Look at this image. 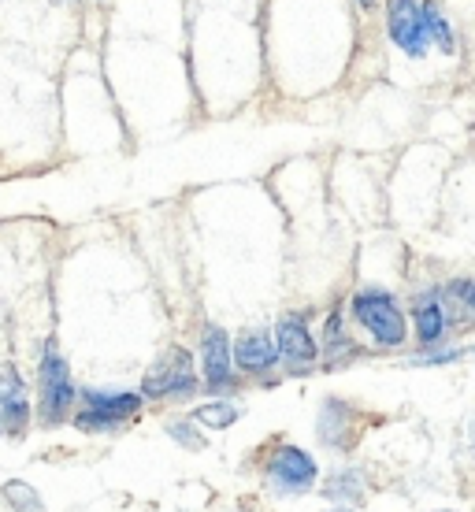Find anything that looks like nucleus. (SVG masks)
<instances>
[{"label": "nucleus", "mask_w": 475, "mask_h": 512, "mask_svg": "<svg viewBox=\"0 0 475 512\" xmlns=\"http://www.w3.org/2000/svg\"><path fill=\"white\" fill-rule=\"evenodd\" d=\"M353 316L372 331V338L379 342V346H401L405 334H409V327H405V312H401L398 301L386 294V290H364V294H357V301H353Z\"/></svg>", "instance_id": "obj_1"}, {"label": "nucleus", "mask_w": 475, "mask_h": 512, "mask_svg": "<svg viewBox=\"0 0 475 512\" xmlns=\"http://www.w3.org/2000/svg\"><path fill=\"white\" fill-rule=\"evenodd\" d=\"M193 390H197L193 357L179 346H171L164 357H156V364L145 372V383H142L145 397H175V394H193Z\"/></svg>", "instance_id": "obj_2"}, {"label": "nucleus", "mask_w": 475, "mask_h": 512, "mask_svg": "<svg viewBox=\"0 0 475 512\" xmlns=\"http://www.w3.org/2000/svg\"><path fill=\"white\" fill-rule=\"evenodd\" d=\"M71 405H75V383L67 372V360L56 353V346H49L41 357V420L60 423Z\"/></svg>", "instance_id": "obj_3"}, {"label": "nucleus", "mask_w": 475, "mask_h": 512, "mask_svg": "<svg viewBox=\"0 0 475 512\" xmlns=\"http://www.w3.org/2000/svg\"><path fill=\"white\" fill-rule=\"evenodd\" d=\"M268 479H271V487L290 490V494H297V490H309L312 483H316V461H312L305 449L283 446L275 457H271Z\"/></svg>", "instance_id": "obj_4"}, {"label": "nucleus", "mask_w": 475, "mask_h": 512, "mask_svg": "<svg viewBox=\"0 0 475 512\" xmlns=\"http://www.w3.org/2000/svg\"><path fill=\"white\" fill-rule=\"evenodd\" d=\"M386 26H390L394 45L405 49L409 56H424L427 52L424 19H420V4L416 0H390L386 4Z\"/></svg>", "instance_id": "obj_5"}, {"label": "nucleus", "mask_w": 475, "mask_h": 512, "mask_svg": "<svg viewBox=\"0 0 475 512\" xmlns=\"http://www.w3.org/2000/svg\"><path fill=\"white\" fill-rule=\"evenodd\" d=\"M275 353H283L290 364H312L316 360V342L309 334V323L297 312H286L279 327H275Z\"/></svg>", "instance_id": "obj_6"}, {"label": "nucleus", "mask_w": 475, "mask_h": 512, "mask_svg": "<svg viewBox=\"0 0 475 512\" xmlns=\"http://www.w3.org/2000/svg\"><path fill=\"white\" fill-rule=\"evenodd\" d=\"M201 357H205V379L212 386H227L231 383V338L219 327H205V338H201Z\"/></svg>", "instance_id": "obj_7"}, {"label": "nucleus", "mask_w": 475, "mask_h": 512, "mask_svg": "<svg viewBox=\"0 0 475 512\" xmlns=\"http://www.w3.org/2000/svg\"><path fill=\"white\" fill-rule=\"evenodd\" d=\"M275 357H279L275 342L264 331H245L238 338V346H234V360H238L242 372H268L271 364H275Z\"/></svg>", "instance_id": "obj_8"}, {"label": "nucleus", "mask_w": 475, "mask_h": 512, "mask_svg": "<svg viewBox=\"0 0 475 512\" xmlns=\"http://www.w3.org/2000/svg\"><path fill=\"white\" fill-rule=\"evenodd\" d=\"M86 409L101 412L108 420H119L127 423L134 412L142 409V394H86Z\"/></svg>", "instance_id": "obj_9"}, {"label": "nucleus", "mask_w": 475, "mask_h": 512, "mask_svg": "<svg viewBox=\"0 0 475 512\" xmlns=\"http://www.w3.org/2000/svg\"><path fill=\"white\" fill-rule=\"evenodd\" d=\"M412 312H416V334H420V342L435 346L438 338H442V331H446V312H442V305H438L435 297H420Z\"/></svg>", "instance_id": "obj_10"}, {"label": "nucleus", "mask_w": 475, "mask_h": 512, "mask_svg": "<svg viewBox=\"0 0 475 512\" xmlns=\"http://www.w3.org/2000/svg\"><path fill=\"white\" fill-rule=\"evenodd\" d=\"M420 19H424V38H435L438 49L453 52V30L446 26V19H442V12H438V4H420Z\"/></svg>", "instance_id": "obj_11"}, {"label": "nucleus", "mask_w": 475, "mask_h": 512, "mask_svg": "<svg viewBox=\"0 0 475 512\" xmlns=\"http://www.w3.org/2000/svg\"><path fill=\"white\" fill-rule=\"evenodd\" d=\"M26 405V383L15 368H0V409H19Z\"/></svg>", "instance_id": "obj_12"}, {"label": "nucleus", "mask_w": 475, "mask_h": 512, "mask_svg": "<svg viewBox=\"0 0 475 512\" xmlns=\"http://www.w3.org/2000/svg\"><path fill=\"white\" fill-rule=\"evenodd\" d=\"M193 420L205 423V427H231L238 420V409L234 405H223V401H212V405H201L193 412Z\"/></svg>", "instance_id": "obj_13"}, {"label": "nucleus", "mask_w": 475, "mask_h": 512, "mask_svg": "<svg viewBox=\"0 0 475 512\" xmlns=\"http://www.w3.org/2000/svg\"><path fill=\"white\" fill-rule=\"evenodd\" d=\"M4 498L12 501L15 512H41V498L26 483H4Z\"/></svg>", "instance_id": "obj_14"}, {"label": "nucleus", "mask_w": 475, "mask_h": 512, "mask_svg": "<svg viewBox=\"0 0 475 512\" xmlns=\"http://www.w3.org/2000/svg\"><path fill=\"white\" fill-rule=\"evenodd\" d=\"M323 346H327V357H338L342 349H349L346 323H342V316H338V312H334L331 320H327V331H323Z\"/></svg>", "instance_id": "obj_15"}, {"label": "nucleus", "mask_w": 475, "mask_h": 512, "mask_svg": "<svg viewBox=\"0 0 475 512\" xmlns=\"http://www.w3.org/2000/svg\"><path fill=\"white\" fill-rule=\"evenodd\" d=\"M453 297H461L464 308H472V312H475V279L453 282Z\"/></svg>", "instance_id": "obj_16"}, {"label": "nucleus", "mask_w": 475, "mask_h": 512, "mask_svg": "<svg viewBox=\"0 0 475 512\" xmlns=\"http://www.w3.org/2000/svg\"><path fill=\"white\" fill-rule=\"evenodd\" d=\"M171 435L179 438L186 449H201V446H205V442H201V435H190V431H186V423H175V427H171Z\"/></svg>", "instance_id": "obj_17"}, {"label": "nucleus", "mask_w": 475, "mask_h": 512, "mask_svg": "<svg viewBox=\"0 0 475 512\" xmlns=\"http://www.w3.org/2000/svg\"><path fill=\"white\" fill-rule=\"evenodd\" d=\"M56 4H71V0H56Z\"/></svg>", "instance_id": "obj_18"}, {"label": "nucleus", "mask_w": 475, "mask_h": 512, "mask_svg": "<svg viewBox=\"0 0 475 512\" xmlns=\"http://www.w3.org/2000/svg\"><path fill=\"white\" fill-rule=\"evenodd\" d=\"M331 512H349V509H331Z\"/></svg>", "instance_id": "obj_19"}, {"label": "nucleus", "mask_w": 475, "mask_h": 512, "mask_svg": "<svg viewBox=\"0 0 475 512\" xmlns=\"http://www.w3.org/2000/svg\"><path fill=\"white\" fill-rule=\"evenodd\" d=\"M360 4H372V0H360Z\"/></svg>", "instance_id": "obj_20"}]
</instances>
